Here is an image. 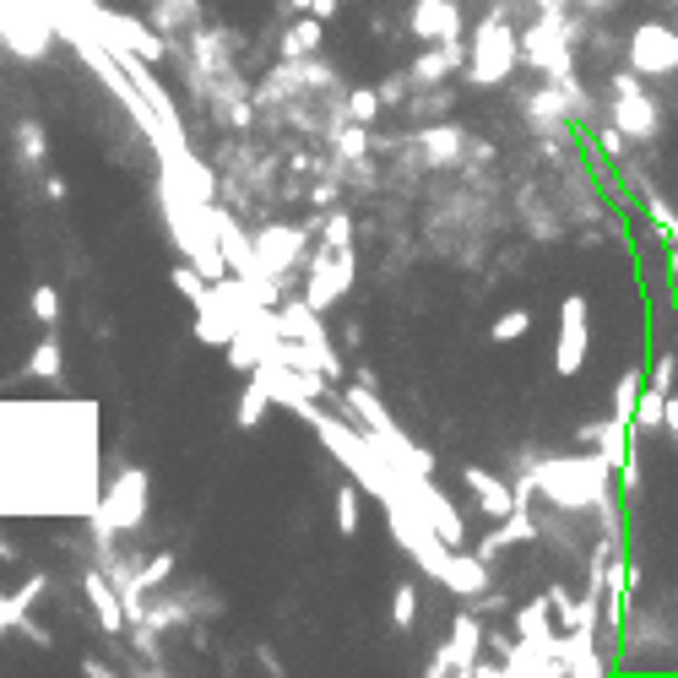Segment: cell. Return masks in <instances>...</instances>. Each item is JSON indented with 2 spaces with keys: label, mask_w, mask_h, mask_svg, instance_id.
<instances>
[{
  "label": "cell",
  "mask_w": 678,
  "mask_h": 678,
  "mask_svg": "<svg viewBox=\"0 0 678 678\" xmlns=\"http://www.w3.org/2000/svg\"><path fill=\"white\" fill-rule=\"evenodd\" d=\"M521 478H532L538 500H549L559 510H602L613 500L619 466L608 456H597V451H587V456H553V462L527 466Z\"/></svg>",
  "instance_id": "obj_1"
},
{
  "label": "cell",
  "mask_w": 678,
  "mask_h": 678,
  "mask_svg": "<svg viewBox=\"0 0 678 678\" xmlns=\"http://www.w3.org/2000/svg\"><path fill=\"white\" fill-rule=\"evenodd\" d=\"M147 500H153V483L141 466H120L104 505L92 510V543H120V538H136L147 527Z\"/></svg>",
  "instance_id": "obj_2"
},
{
  "label": "cell",
  "mask_w": 678,
  "mask_h": 678,
  "mask_svg": "<svg viewBox=\"0 0 678 678\" xmlns=\"http://www.w3.org/2000/svg\"><path fill=\"white\" fill-rule=\"evenodd\" d=\"M515 60H521V39H515V28L505 22V11H489V17H483V22L472 28L466 82H478V87H500V82H510Z\"/></svg>",
  "instance_id": "obj_3"
},
{
  "label": "cell",
  "mask_w": 678,
  "mask_h": 678,
  "mask_svg": "<svg viewBox=\"0 0 678 678\" xmlns=\"http://www.w3.org/2000/svg\"><path fill=\"white\" fill-rule=\"evenodd\" d=\"M353 283H358V255L353 250H332V245H321V250L309 255V266H304V298L326 315V309H337L342 298L353 294Z\"/></svg>",
  "instance_id": "obj_4"
},
{
  "label": "cell",
  "mask_w": 678,
  "mask_h": 678,
  "mask_svg": "<svg viewBox=\"0 0 678 678\" xmlns=\"http://www.w3.org/2000/svg\"><path fill=\"white\" fill-rule=\"evenodd\" d=\"M613 126L625 130L630 141H657V136H662L657 98L646 92V77H640V71H619V77H613Z\"/></svg>",
  "instance_id": "obj_5"
},
{
  "label": "cell",
  "mask_w": 678,
  "mask_h": 678,
  "mask_svg": "<svg viewBox=\"0 0 678 678\" xmlns=\"http://www.w3.org/2000/svg\"><path fill=\"white\" fill-rule=\"evenodd\" d=\"M277 332L288 342H304L315 358H321V370L332 375V381H342V353L332 347V337H326V326H321V309L309 304V298H283L277 304Z\"/></svg>",
  "instance_id": "obj_6"
},
{
  "label": "cell",
  "mask_w": 678,
  "mask_h": 678,
  "mask_svg": "<svg viewBox=\"0 0 678 678\" xmlns=\"http://www.w3.org/2000/svg\"><path fill=\"white\" fill-rule=\"evenodd\" d=\"M483 619H478V608L466 602L462 613L451 619V636H445V646H434V657H429V678H445V674H462L472 678V668H478V651H483Z\"/></svg>",
  "instance_id": "obj_7"
},
{
  "label": "cell",
  "mask_w": 678,
  "mask_h": 678,
  "mask_svg": "<svg viewBox=\"0 0 678 678\" xmlns=\"http://www.w3.org/2000/svg\"><path fill=\"white\" fill-rule=\"evenodd\" d=\"M587 347H592V309L587 298L570 294L559 304V337H553V375L559 381H576L581 364H587Z\"/></svg>",
  "instance_id": "obj_8"
},
{
  "label": "cell",
  "mask_w": 678,
  "mask_h": 678,
  "mask_svg": "<svg viewBox=\"0 0 678 678\" xmlns=\"http://www.w3.org/2000/svg\"><path fill=\"white\" fill-rule=\"evenodd\" d=\"M521 60L538 66L549 82H564V77L576 71V55H570V43H564V17H559L553 6H549L543 22H532V28L521 33Z\"/></svg>",
  "instance_id": "obj_9"
},
{
  "label": "cell",
  "mask_w": 678,
  "mask_h": 678,
  "mask_svg": "<svg viewBox=\"0 0 678 678\" xmlns=\"http://www.w3.org/2000/svg\"><path fill=\"white\" fill-rule=\"evenodd\" d=\"M309 250V228H298V223H266L261 234H255V255H261V272L266 277H294V266L304 261Z\"/></svg>",
  "instance_id": "obj_10"
},
{
  "label": "cell",
  "mask_w": 678,
  "mask_h": 678,
  "mask_svg": "<svg viewBox=\"0 0 678 678\" xmlns=\"http://www.w3.org/2000/svg\"><path fill=\"white\" fill-rule=\"evenodd\" d=\"M630 71H640V77H674L678 28H668V22H640L636 33H630Z\"/></svg>",
  "instance_id": "obj_11"
},
{
  "label": "cell",
  "mask_w": 678,
  "mask_h": 678,
  "mask_svg": "<svg viewBox=\"0 0 678 678\" xmlns=\"http://www.w3.org/2000/svg\"><path fill=\"white\" fill-rule=\"evenodd\" d=\"M82 597H87V608H92V619H98V630H104V636H126V630H130L126 597H120V587L109 581V570H104V564H87V570H82Z\"/></svg>",
  "instance_id": "obj_12"
},
{
  "label": "cell",
  "mask_w": 678,
  "mask_h": 678,
  "mask_svg": "<svg viewBox=\"0 0 678 678\" xmlns=\"http://www.w3.org/2000/svg\"><path fill=\"white\" fill-rule=\"evenodd\" d=\"M87 22H92V28H98L104 39H120V43H130V49H136L141 60H169V55H174V49H169V39H164L158 28H147V22H136V17H115V11H104V6H98V11L87 17Z\"/></svg>",
  "instance_id": "obj_13"
},
{
  "label": "cell",
  "mask_w": 678,
  "mask_h": 678,
  "mask_svg": "<svg viewBox=\"0 0 678 678\" xmlns=\"http://www.w3.org/2000/svg\"><path fill=\"white\" fill-rule=\"evenodd\" d=\"M630 440H636V424H630V419H619V413L592 419V424L576 429V445H581V451H597V456H608L613 466H625V456H630Z\"/></svg>",
  "instance_id": "obj_14"
},
{
  "label": "cell",
  "mask_w": 678,
  "mask_h": 678,
  "mask_svg": "<svg viewBox=\"0 0 678 678\" xmlns=\"http://www.w3.org/2000/svg\"><path fill=\"white\" fill-rule=\"evenodd\" d=\"M407 28H413V39H424V43L462 39V6L456 0H413Z\"/></svg>",
  "instance_id": "obj_15"
},
{
  "label": "cell",
  "mask_w": 678,
  "mask_h": 678,
  "mask_svg": "<svg viewBox=\"0 0 678 678\" xmlns=\"http://www.w3.org/2000/svg\"><path fill=\"white\" fill-rule=\"evenodd\" d=\"M462 483H466V494L478 500L483 515L505 521L510 510H515V483H505L500 472H489V466H462Z\"/></svg>",
  "instance_id": "obj_16"
},
{
  "label": "cell",
  "mask_w": 678,
  "mask_h": 678,
  "mask_svg": "<svg viewBox=\"0 0 678 678\" xmlns=\"http://www.w3.org/2000/svg\"><path fill=\"white\" fill-rule=\"evenodd\" d=\"M462 66H466L462 39H445V43H434V49H424V55L407 66V82L419 87V92H429V87H440L451 71H462Z\"/></svg>",
  "instance_id": "obj_17"
},
{
  "label": "cell",
  "mask_w": 678,
  "mask_h": 678,
  "mask_svg": "<svg viewBox=\"0 0 678 678\" xmlns=\"http://www.w3.org/2000/svg\"><path fill=\"white\" fill-rule=\"evenodd\" d=\"M321 39H326V17L294 11V22H288L283 39H277V55H283V60H315V55H321Z\"/></svg>",
  "instance_id": "obj_18"
},
{
  "label": "cell",
  "mask_w": 678,
  "mask_h": 678,
  "mask_svg": "<svg viewBox=\"0 0 678 678\" xmlns=\"http://www.w3.org/2000/svg\"><path fill=\"white\" fill-rule=\"evenodd\" d=\"M153 28L174 39V33H196L202 28V0H158L153 6Z\"/></svg>",
  "instance_id": "obj_19"
},
{
  "label": "cell",
  "mask_w": 678,
  "mask_h": 678,
  "mask_svg": "<svg viewBox=\"0 0 678 678\" xmlns=\"http://www.w3.org/2000/svg\"><path fill=\"white\" fill-rule=\"evenodd\" d=\"M640 207H646V217H651L657 239H662V245H674V250H678V207L668 202V196H662V190H657V185H651V179L640 185Z\"/></svg>",
  "instance_id": "obj_20"
},
{
  "label": "cell",
  "mask_w": 678,
  "mask_h": 678,
  "mask_svg": "<svg viewBox=\"0 0 678 678\" xmlns=\"http://www.w3.org/2000/svg\"><path fill=\"white\" fill-rule=\"evenodd\" d=\"M462 147H466V130H456V126L419 130V153H424V164H456Z\"/></svg>",
  "instance_id": "obj_21"
},
{
  "label": "cell",
  "mask_w": 678,
  "mask_h": 678,
  "mask_svg": "<svg viewBox=\"0 0 678 678\" xmlns=\"http://www.w3.org/2000/svg\"><path fill=\"white\" fill-rule=\"evenodd\" d=\"M266 413H272V391L250 375V381H245V391H239V407H234V429H245V434H250V429H261V419H266Z\"/></svg>",
  "instance_id": "obj_22"
},
{
  "label": "cell",
  "mask_w": 678,
  "mask_h": 678,
  "mask_svg": "<svg viewBox=\"0 0 678 678\" xmlns=\"http://www.w3.org/2000/svg\"><path fill=\"white\" fill-rule=\"evenodd\" d=\"M28 375L33 381H43V385H60L66 381V353H60V337L49 332V337L33 347V358H28Z\"/></svg>",
  "instance_id": "obj_23"
},
{
  "label": "cell",
  "mask_w": 678,
  "mask_h": 678,
  "mask_svg": "<svg viewBox=\"0 0 678 678\" xmlns=\"http://www.w3.org/2000/svg\"><path fill=\"white\" fill-rule=\"evenodd\" d=\"M640 391H646V370H640V364H630V370L619 375V385H613V413H619V419H630V424H636Z\"/></svg>",
  "instance_id": "obj_24"
},
{
  "label": "cell",
  "mask_w": 678,
  "mask_h": 678,
  "mask_svg": "<svg viewBox=\"0 0 678 678\" xmlns=\"http://www.w3.org/2000/svg\"><path fill=\"white\" fill-rule=\"evenodd\" d=\"M332 515H337V532H342V538H353V532H358V515H364V489H358V483H342Z\"/></svg>",
  "instance_id": "obj_25"
},
{
  "label": "cell",
  "mask_w": 678,
  "mask_h": 678,
  "mask_svg": "<svg viewBox=\"0 0 678 678\" xmlns=\"http://www.w3.org/2000/svg\"><path fill=\"white\" fill-rule=\"evenodd\" d=\"M17 153H22V164H28V169H39L43 158H49V136H43V126L33 120V115L17 126Z\"/></svg>",
  "instance_id": "obj_26"
},
{
  "label": "cell",
  "mask_w": 678,
  "mask_h": 678,
  "mask_svg": "<svg viewBox=\"0 0 678 678\" xmlns=\"http://www.w3.org/2000/svg\"><path fill=\"white\" fill-rule=\"evenodd\" d=\"M668 396H674V391H662V385H646V391H640V407H636V429H640V434L662 429V413H668Z\"/></svg>",
  "instance_id": "obj_27"
},
{
  "label": "cell",
  "mask_w": 678,
  "mask_h": 678,
  "mask_svg": "<svg viewBox=\"0 0 678 678\" xmlns=\"http://www.w3.org/2000/svg\"><path fill=\"white\" fill-rule=\"evenodd\" d=\"M381 109H385L381 87H353V92H347V104H342V115H347V120H364V126H370Z\"/></svg>",
  "instance_id": "obj_28"
},
{
  "label": "cell",
  "mask_w": 678,
  "mask_h": 678,
  "mask_svg": "<svg viewBox=\"0 0 678 678\" xmlns=\"http://www.w3.org/2000/svg\"><path fill=\"white\" fill-rule=\"evenodd\" d=\"M332 147H337L342 158L353 164V158H364L375 141H370V130H364V120H347V126H337V136H332Z\"/></svg>",
  "instance_id": "obj_29"
},
{
  "label": "cell",
  "mask_w": 678,
  "mask_h": 678,
  "mask_svg": "<svg viewBox=\"0 0 678 678\" xmlns=\"http://www.w3.org/2000/svg\"><path fill=\"white\" fill-rule=\"evenodd\" d=\"M391 625H396V630H413V625H419V587H413V581H402V587L391 592Z\"/></svg>",
  "instance_id": "obj_30"
},
{
  "label": "cell",
  "mask_w": 678,
  "mask_h": 678,
  "mask_svg": "<svg viewBox=\"0 0 678 678\" xmlns=\"http://www.w3.org/2000/svg\"><path fill=\"white\" fill-rule=\"evenodd\" d=\"M315 228H321V245H332V250H353V217H347V213L315 217Z\"/></svg>",
  "instance_id": "obj_31"
},
{
  "label": "cell",
  "mask_w": 678,
  "mask_h": 678,
  "mask_svg": "<svg viewBox=\"0 0 678 678\" xmlns=\"http://www.w3.org/2000/svg\"><path fill=\"white\" fill-rule=\"evenodd\" d=\"M28 309H33V321H39L43 332H55V321H60V288H55V283H39L33 298H28Z\"/></svg>",
  "instance_id": "obj_32"
},
{
  "label": "cell",
  "mask_w": 678,
  "mask_h": 678,
  "mask_svg": "<svg viewBox=\"0 0 678 678\" xmlns=\"http://www.w3.org/2000/svg\"><path fill=\"white\" fill-rule=\"evenodd\" d=\"M527 332H532V315H527V309H500L494 326H489V337L494 342H521Z\"/></svg>",
  "instance_id": "obj_33"
},
{
  "label": "cell",
  "mask_w": 678,
  "mask_h": 678,
  "mask_svg": "<svg viewBox=\"0 0 678 678\" xmlns=\"http://www.w3.org/2000/svg\"><path fill=\"white\" fill-rule=\"evenodd\" d=\"M651 385L674 391V385H678V353H657V364H651Z\"/></svg>",
  "instance_id": "obj_34"
},
{
  "label": "cell",
  "mask_w": 678,
  "mask_h": 678,
  "mask_svg": "<svg viewBox=\"0 0 678 678\" xmlns=\"http://www.w3.org/2000/svg\"><path fill=\"white\" fill-rule=\"evenodd\" d=\"M597 141H602V153H608V158H625V130L613 126V120H608V126H597Z\"/></svg>",
  "instance_id": "obj_35"
},
{
  "label": "cell",
  "mask_w": 678,
  "mask_h": 678,
  "mask_svg": "<svg viewBox=\"0 0 678 678\" xmlns=\"http://www.w3.org/2000/svg\"><path fill=\"white\" fill-rule=\"evenodd\" d=\"M288 11H315V17H337L342 0H288Z\"/></svg>",
  "instance_id": "obj_36"
},
{
  "label": "cell",
  "mask_w": 678,
  "mask_h": 678,
  "mask_svg": "<svg viewBox=\"0 0 678 678\" xmlns=\"http://www.w3.org/2000/svg\"><path fill=\"white\" fill-rule=\"evenodd\" d=\"M17 636H22V640H33V646H55V636H49L43 625H33V619H28V625H22Z\"/></svg>",
  "instance_id": "obj_37"
},
{
  "label": "cell",
  "mask_w": 678,
  "mask_h": 678,
  "mask_svg": "<svg viewBox=\"0 0 678 678\" xmlns=\"http://www.w3.org/2000/svg\"><path fill=\"white\" fill-rule=\"evenodd\" d=\"M662 429L678 440V396H668V413H662Z\"/></svg>",
  "instance_id": "obj_38"
},
{
  "label": "cell",
  "mask_w": 678,
  "mask_h": 678,
  "mask_svg": "<svg viewBox=\"0 0 678 678\" xmlns=\"http://www.w3.org/2000/svg\"><path fill=\"white\" fill-rule=\"evenodd\" d=\"M82 674H87V678H109V674H115V668H104L98 657H82Z\"/></svg>",
  "instance_id": "obj_39"
},
{
  "label": "cell",
  "mask_w": 678,
  "mask_h": 678,
  "mask_svg": "<svg viewBox=\"0 0 678 678\" xmlns=\"http://www.w3.org/2000/svg\"><path fill=\"white\" fill-rule=\"evenodd\" d=\"M0 625L11 630V592H0Z\"/></svg>",
  "instance_id": "obj_40"
},
{
  "label": "cell",
  "mask_w": 678,
  "mask_h": 678,
  "mask_svg": "<svg viewBox=\"0 0 678 678\" xmlns=\"http://www.w3.org/2000/svg\"><path fill=\"white\" fill-rule=\"evenodd\" d=\"M0 559H6V564L17 559V543H11V538H0Z\"/></svg>",
  "instance_id": "obj_41"
},
{
  "label": "cell",
  "mask_w": 678,
  "mask_h": 678,
  "mask_svg": "<svg viewBox=\"0 0 678 678\" xmlns=\"http://www.w3.org/2000/svg\"><path fill=\"white\" fill-rule=\"evenodd\" d=\"M0 636H6V625H0Z\"/></svg>",
  "instance_id": "obj_42"
}]
</instances>
